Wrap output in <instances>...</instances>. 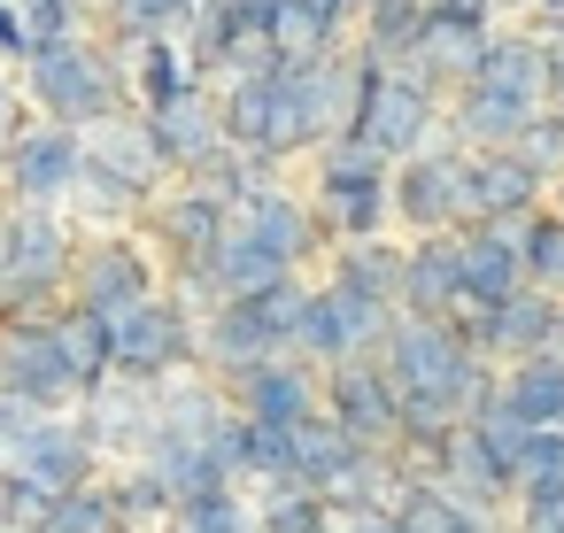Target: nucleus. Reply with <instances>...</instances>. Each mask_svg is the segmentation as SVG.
<instances>
[{
    "mask_svg": "<svg viewBox=\"0 0 564 533\" xmlns=\"http://www.w3.org/2000/svg\"><path fill=\"white\" fill-rule=\"evenodd\" d=\"M495 9H502V17H525V9H533V0H495Z\"/></svg>",
    "mask_w": 564,
    "mask_h": 533,
    "instance_id": "8fccbe9b",
    "label": "nucleus"
},
{
    "mask_svg": "<svg viewBox=\"0 0 564 533\" xmlns=\"http://www.w3.org/2000/svg\"><path fill=\"white\" fill-rule=\"evenodd\" d=\"M163 294V271H155V255L140 248V240H124V232H94V240H78V263H70V302L78 309H94V317H132L140 302H155Z\"/></svg>",
    "mask_w": 564,
    "mask_h": 533,
    "instance_id": "9d476101",
    "label": "nucleus"
},
{
    "mask_svg": "<svg viewBox=\"0 0 564 533\" xmlns=\"http://www.w3.org/2000/svg\"><path fill=\"white\" fill-rule=\"evenodd\" d=\"M256 533H263V525H256Z\"/></svg>",
    "mask_w": 564,
    "mask_h": 533,
    "instance_id": "603ef678",
    "label": "nucleus"
},
{
    "mask_svg": "<svg viewBox=\"0 0 564 533\" xmlns=\"http://www.w3.org/2000/svg\"><path fill=\"white\" fill-rule=\"evenodd\" d=\"M47 487H32V479H17V471H0V525H24V533H40V518H47Z\"/></svg>",
    "mask_w": 564,
    "mask_h": 533,
    "instance_id": "79ce46f5",
    "label": "nucleus"
},
{
    "mask_svg": "<svg viewBox=\"0 0 564 533\" xmlns=\"http://www.w3.org/2000/svg\"><path fill=\"white\" fill-rule=\"evenodd\" d=\"M510 533H564V494H549V502H510Z\"/></svg>",
    "mask_w": 564,
    "mask_h": 533,
    "instance_id": "37998d69",
    "label": "nucleus"
},
{
    "mask_svg": "<svg viewBox=\"0 0 564 533\" xmlns=\"http://www.w3.org/2000/svg\"><path fill=\"white\" fill-rule=\"evenodd\" d=\"M302 302H310V279H279V286H256V294H232L202 317V371L217 387H232L240 371L271 363V356H294V325H302Z\"/></svg>",
    "mask_w": 564,
    "mask_h": 533,
    "instance_id": "39448f33",
    "label": "nucleus"
},
{
    "mask_svg": "<svg viewBox=\"0 0 564 533\" xmlns=\"http://www.w3.org/2000/svg\"><path fill=\"white\" fill-rule=\"evenodd\" d=\"M148 232H155V255L171 263V271H186V263H209L217 248H225V232H232V209L217 202V194H202V186H171L155 209H148Z\"/></svg>",
    "mask_w": 564,
    "mask_h": 533,
    "instance_id": "6ab92c4d",
    "label": "nucleus"
},
{
    "mask_svg": "<svg viewBox=\"0 0 564 533\" xmlns=\"http://www.w3.org/2000/svg\"><path fill=\"white\" fill-rule=\"evenodd\" d=\"M549 209H556V217H564V178H556V186H549Z\"/></svg>",
    "mask_w": 564,
    "mask_h": 533,
    "instance_id": "3c124183",
    "label": "nucleus"
},
{
    "mask_svg": "<svg viewBox=\"0 0 564 533\" xmlns=\"http://www.w3.org/2000/svg\"><path fill=\"white\" fill-rule=\"evenodd\" d=\"M456 271H464V309H495L525 286L518 263V225H456Z\"/></svg>",
    "mask_w": 564,
    "mask_h": 533,
    "instance_id": "5701e85b",
    "label": "nucleus"
},
{
    "mask_svg": "<svg viewBox=\"0 0 564 533\" xmlns=\"http://www.w3.org/2000/svg\"><path fill=\"white\" fill-rule=\"evenodd\" d=\"M256 525L263 533H333V502L310 487H263L256 494Z\"/></svg>",
    "mask_w": 564,
    "mask_h": 533,
    "instance_id": "e433bc0d",
    "label": "nucleus"
},
{
    "mask_svg": "<svg viewBox=\"0 0 564 533\" xmlns=\"http://www.w3.org/2000/svg\"><path fill=\"white\" fill-rule=\"evenodd\" d=\"M294 356H302V363H317V371H333V363L364 356V348H356V325H348V309L333 302V286H325V279H310V302H302V325H294Z\"/></svg>",
    "mask_w": 564,
    "mask_h": 533,
    "instance_id": "c85d7f7f",
    "label": "nucleus"
},
{
    "mask_svg": "<svg viewBox=\"0 0 564 533\" xmlns=\"http://www.w3.org/2000/svg\"><path fill=\"white\" fill-rule=\"evenodd\" d=\"M78 225L63 209L9 202L0 209V294H70Z\"/></svg>",
    "mask_w": 564,
    "mask_h": 533,
    "instance_id": "1a4fd4ad",
    "label": "nucleus"
},
{
    "mask_svg": "<svg viewBox=\"0 0 564 533\" xmlns=\"http://www.w3.org/2000/svg\"><path fill=\"white\" fill-rule=\"evenodd\" d=\"M148 132H155V148H163V163H171V178H186V171H202L217 148H225V117H217V94L202 86V94H186V101H171V109H155L148 117Z\"/></svg>",
    "mask_w": 564,
    "mask_h": 533,
    "instance_id": "393cba45",
    "label": "nucleus"
},
{
    "mask_svg": "<svg viewBox=\"0 0 564 533\" xmlns=\"http://www.w3.org/2000/svg\"><path fill=\"white\" fill-rule=\"evenodd\" d=\"M9 471L32 479V487H47V494H70V487H94V479H101V440L86 433L78 410H63L47 433H32V440L9 456Z\"/></svg>",
    "mask_w": 564,
    "mask_h": 533,
    "instance_id": "aec40b11",
    "label": "nucleus"
},
{
    "mask_svg": "<svg viewBox=\"0 0 564 533\" xmlns=\"http://www.w3.org/2000/svg\"><path fill=\"white\" fill-rule=\"evenodd\" d=\"M502 402L541 433V425H564V356H518L502 363Z\"/></svg>",
    "mask_w": 564,
    "mask_h": 533,
    "instance_id": "c756f323",
    "label": "nucleus"
},
{
    "mask_svg": "<svg viewBox=\"0 0 564 533\" xmlns=\"http://www.w3.org/2000/svg\"><path fill=\"white\" fill-rule=\"evenodd\" d=\"M518 263H525V286H541V294L564 302V217L549 202L518 225Z\"/></svg>",
    "mask_w": 564,
    "mask_h": 533,
    "instance_id": "2f4dec72",
    "label": "nucleus"
},
{
    "mask_svg": "<svg viewBox=\"0 0 564 533\" xmlns=\"http://www.w3.org/2000/svg\"><path fill=\"white\" fill-rule=\"evenodd\" d=\"M325 417H333L348 440H364V448H394L402 394H394L387 363H379V356H348V363H333V371H325Z\"/></svg>",
    "mask_w": 564,
    "mask_h": 533,
    "instance_id": "2eb2a0df",
    "label": "nucleus"
},
{
    "mask_svg": "<svg viewBox=\"0 0 564 533\" xmlns=\"http://www.w3.org/2000/svg\"><path fill=\"white\" fill-rule=\"evenodd\" d=\"M510 479H518V502H549V494H564V433H556V425L525 433Z\"/></svg>",
    "mask_w": 564,
    "mask_h": 533,
    "instance_id": "4c0bfd02",
    "label": "nucleus"
},
{
    "mask_svg": "<svg viewBox=\"0 0 564 533\" xmlns=\"http://www.w3.org/2000/svg\"><path fill=\"white\" fill-rule=\"evenodd\" d=\"M163 194H171V163H163V148H155V132H148L140 109H124V117H109V124L86 132V171H78V194L70 202L94 225L148 217Z\"/></svg>",
    "mask_w": 564,
    "mask_h": 533,
    "instance_id": "7ed1b4c3",
    "label": "nucleus"
},
{
    "mask_svg": "<svg viewBox=\"0 0 564 533\" xmlns=\"http://www.w3.org/2000/svg\"><path fill=\"white\" fill-rule=\"evenodd\" d=\"M525 17H533V24H564V0H533Z\"/></svg>",
    "mask_w": 564,
    "mask_h": 533,
    "instance_id": "09e8293b",
    "label": "nucleus"
},
{
    "mask_svg": "<svg viewBox=\"0 0 564 533\" xmlns=\"http://www.w3.org/2000/svg\"><path fill=\"white\" fill-rule=\"evenodd\" d=\"M549 109V47L533 40V24H495L471 78L448 94L441 140H456L464 155L479 148H518V132Z\"/></svg>",
    "mask_w": 564,
    "mask_h": 533,
    "instance_id": "f257e3e1",
    "label": "nucleus"
},
{
    "mask_svg": "<svg viewBox=\"0 0 564 533\" xmlns=\"http://www.w3.org/2000/svg\"><path fill=\"white\" fill-rule=\"evenodd\" d=\"M310 209L325 225V240H387L394 232V163L364 140H325L310 155Z\"/></svg>",
    "mask_w": 564,
    "mask_h": 533,
    "instance_id": "20e7f679",
    "label": "nucleus"
},
{
    "mask_svg": "<svg viewBox=\"0 0 564 533\" xmlns=\"http://www.w3.org/2000/svg\"><path fill=\"white\" fill-rule=\"evenodd\" d=\"M163 533H256V494L248 487H217V494H194L171 510Z\"/></svg>",
    "mask_w": 564,
    "mask_h": 533,
    "instance_id": "c9c22d12",
    "label": "nucleus"
},
{
    "mask_svg": "<svg viewBox=\"0 0 564 533\" xmlns=\"http://www.w3.org/2000/svg\"><path fill=\"white\" fill-rule=\"evenodd\" d=\"M24 132V101H17V86H9V70H0V148H9Z\"/></svg>",
    "mask_w": 564,
    "mask_h": 533,
    "instance_id": "49530a36",
    "label": "nucleus"
},
{
    "mask_svg": "<svg viewBox=\"0 0 564 533\" xmlns=\"http://www.w3.org/2000/svg\"><path fill=\"white\" fill-rule=\"evenodd\" d=\"M533 24V17H525ZM533 40L549 47V109H564V24H533Z\"/></svg>",
    "mask_w": 564,
    "mask_h": 533,
    "instance_id": "c03bdc74",
    "label": "nucleus"
},
{
    "mask_svg": "<svg viewBox=\"0 0 564 533\" xmlns=\"http://www.w3.org/2000/svg\"><path fill=\"white\" fill-rule=\"evenodd\" d=\"M464 309V271H456V232L410 240L402 255V317H456Z\"/></svg>",
    "mask_w": 564,
    "mask_h": 533,
    "instance_id": "bb28decb",
    "label": "nucleus"
},
{
    "mask_svg": "<svg viewBox=\"0 0 564 533\" xmlns=\"http://www.w3.org/2000/svg\"><path fill=\"white\" fill-rule=\"evenodd\" d=\"M556 325H564V302L556 294H541V286H518L510 302H495V309H456V333L471 340V356L479 363H518V356H549V340H556Z\"/></svg>",
    "mask_w": 564,
    "mask_h": 533,
    "instance_id": "ddd939ff",
    "label": "nucleus"
},
{
    "mask_svg": "<svg viewBox=\"0 0 564 533\" xmlns=\"http://www.w3.org/2000/svg\"><path fill=\"white\" fill-rule=\"evenodd\" d=\"M232 225L279 263V271H317L325 255H333V240H325V225H317V209H310V194H294V186H271V194H256L248 209H232Z\"/></svg>",
    "mask_w": 564,
    "mask_h": 533,
    "instance_id": "4468645a",
    "label": "nucleus"
},
{
    "mask_svg": "<svg viewBox=\"0 0 564 533\" xmlns=\"http://www.w3.org/2000/svg\"><path fill=\"white\" fill-rule=\"evenodd\" d=\"M340 533H402V518H394V510H379V518H348Z\"/></svg>",
    "mask_w": 564,
    "mask_h": 533,
    "instance_id": "de8ad7c7",
    "label": "nucleus"
},
{
    "mask_svg": "<svg viewBox=\"0 0 564 533\" xmlns=\"http://www.w3.org/2000/svg\"><path fill=\"white\" fill-rule=\"evenodd\" d=\"M271 47H279V63H317V55L348 47V24L325 17L317 0H279L271 9Z\"/></svg>",
    "mask_w": 564,
    "mask_h": 533,
    "instance_id": "7c9ffc66",
    "label": "nucleus"
},
{
    "mask_svg": "<svg viewBox=\"0 0 564 533\" xmlns=\"http://www.w3.org/2000/svg\"><path fill=\"white\" fill-rule=\"evenodd\" d=\"M225 402L256 425H310V417H325V371L302 356H271V363L240 371L225 387Z\"/></svg>",
    "mask_w": 564,
    "mask_h": 533,
    "instance_id": "f3484780",
    "label": "nucleus"
},
{
    "mask_svg": "<svg viewBox=\"0 0 564 533\" xmlns=\"http://www.w3.org/2000/svg\"><path fill=\"white\" fill-rule=\"evenodd\" d=\"M24 101L47 117V124H70V132H94L109 117H124V70L117 55L86 47V40H55L24 63Z\"/></svg>",
    "mask_w": 564,
    "mask_h": 533,
    "instance_id": "0eeeda50",
    "label": "nucleus"
},
{
    "mask_svg": "<svg viewBox=\"0 0 564 533\" xmlns=\"http://www.w3.org/2000/svg\"><path fill=\"white\" fill-rule=\"evenodd\" d=\"M0 63H24V17H17V0H0Z\"/></svg>",
    "mask_w": 564,
    "mask_h": 533,
    "instance_id": "a18cd8bd",
    "label": "nucleus"
},
{
    "mask_svg": "<svg viewBox=\"0 0 564 533\" xmlns=\"http://www.w3.org/2000/svg\"><path fill=\"white\" fill-rule=\"evenodd\" d=\"M433 487H441L448 502H464V510H487V518H510V502H518L510 464H502L471 425L448 433V448H441V464H433Z\"/></svg>",
    "mask_w": 564,
    "mask_h": 533,
    "instance_id": "412c9836",
    "label": "nucleus"
},
{
    "mask_svg": "<svg viewBox=\"0 0 564 533\" xmlns=\"http://www.w3.org/2000/svg\"><path fill=\"white\" fill-rule=\"evenodd\" d=\"M117 40H186L202 0H94Z\"/></svg>",
    "mask_w": 564,
    "mask_h": 533,
    "instance_id": "473e14b6",
    "label": "nucleus"
},
{
    "mask_svg": "<svg viewBox=\"0 0 564 533\" xmlns=\"http://www.w3.org/2000/svg\"><path fill=\"white\" fill-rule=\"evenodd\" d=\"M17 17H24V63L55 40H78V17H86V0H17Z\"/></svg>",
    "mask_w": 564,
    "mask_h": 533,
    "instance_id": "58836bf2",
    "label": "nucleus"
},
{
    "mask_svg": "<svg viewBox=\"0 0 564 533\" xmlns=\"http://www.w3.org/2000/svg\"><path fill=\"white\" fill-rule=\"evenodd\" d=\"M402 255H410L402 232H387V240H340V248L325 255V286L402 309Z\"/></svg>",
    "mask_w": 564,
    "mask_h": 533,
    "instance_id": "a878e982",
    "label": "nucleus"
},
{
    "mask_svg": "<svg viewBox=\"0 0 564 533\" xmlns=\"http://www.w3.org/2000/svg\"><path fill=\"white\" fill-rule=\"evenodd\" d=\"M464 225V148L433 140L425 155L394 163V232L402 240H433Z\"/></svg>",
    "mask_w": 564,
    "mask_h": 533,
    "instance_id": "f8f14e48",
    "label": "nucleus"
},
{
    "mask_svg": "<svg viewBox=\"0 0 564 533\" xmlns=\"http://www.w3.org/2000/svg\"><path fill=\"white\" fill-rule=\"evenodd\" d=\"M63 410H47V402H24V394H0V456H17L32 433H47Z\"/></svg>",
    "mask_w": 564,
    "mask_h": 533,
    "instance_id": "a19ab883",
    "label": "nucleus"
},
{
    "mask_svg": "<svg viewBox=\"0 0 564 533\" xmlns=\"http://www.w3.org/2000/svg\"><path fill=\"white\" fill-rule=\"evenodd\" d=\"M448 117V86H433L417 63H371L356 47V109H348V140L379 148L387 163H410L441 140Z\"/></svg>",
    "mask_w": 564,
    "mask_h": 533,
    "instance_id": "f03ea898",
    "label": "nucleus"
},
{
    "mask_svg": "<svg viewBox=\"0 0 564 533\" xmlns=\"http://www.w3.org/2000/svg\"><path fill=\"white\" fill-rule=\"evenodd\" d=\"M117 333V379H140V387H171L186 371H202V317L163 286L155 302H140L132 317L109 325Z\"/></svg>",
    "mask_w": 564,
    "mask_h": 533,
    "instance_id": "6e6552de",
    "label": "nucleus"
},
{
    "mask_svg": "<svg viewBox=\"0 0 564 533\" xmlns=\"http://www.w3.org/2000/svg\"><path fill=\"white\" fill-rule=\"evenodd\" d=\"M425 0H364V17H356V47L371 63H417L425 47Z\"/></svg>",
    "mask_w": 564,
    "mask_h": 533,
    "instance_id": "cd10ccee",
    "label": "nucleus"
},
{
    "mask_svg": "<svg viewBox=\"0 0 564 533\" xmlns=\"http://www.w3.org/2000/svg\"><path fill=\"white\" fill-rule=\"evenodd\" d=\"M348 109H356V47H333L317 63H279V78H271V155L279 163L317 155L325 140L348 132Z\"/></svg>",
    "mask_w": 564,
    "mask_h": 533,
    "instance_id": "423d86ee",
    "label": "nucleus"
},
{
    "mask_svg": "<svg viewBox=\"0 0 564 533\" xmlns=\"http://www.w3.org/2000/svg\"><path fill=\"white\" fill-rule=\"evenodd\" d=\"M518 155H525V163L556 186V178H564V109H541V117L518 132Z\"/></svg>",
    "mask_w": 564,
    "mask_h": 533,
    "instance_id": "ea45409f",
    "label": "nucleus"
},
{
    "mask_svg": "<svg viewBox=\"0 0 564 533\" xmlns=\"http://www.w3.org/2000/svg\"><path fill=\"white\" fill-rule=\"evenodd\" d=\"M78 171H86V132L32 117V124L9 140V155H0V194H9V202H32V209H63V202L78 194Z\"/></svg>",
    "mask_w": 564,
    "mask_h": 533,
    "instance_id": "9b49d317",
    "label": "nucleus"
},
{
    "mask_svg": "<svg viewBox=\"0 0 564 533\" xmlns=\"http://www.w3.org/2000/svg\"><path fill=\"white\" fill-rule=\"evenodd\" d=\"M78 417H86V433L101 440V456H148V440H155V417H163V387H140V379H109V387H94L86 402H78Z\"/></svg>",
    "mask_w": 564,
    "mask_h": 533,
    "instance_id": "4be33fe9",
    "label": "nucleus"
},
{
    "mask_svg": "<svg viewBox=\"0 0 564 533\" xmlns=\"http://www.w3.org/2000/svg\"><path fill=\"white\" fill-rule=\"evenodd\" d=\"M109 494H117V510H124V525L140 533V525H171V510H178V494H171V479L140 456V464H124L117 479H109Z\"/></svg>",
    "mask_w": 564,
    "mask_h": 533,
    "instance_id": "f704fd0d",
    "label": "nucleus"
},
{
    "mask_svg": "<svg viewBox=\"0 0 564 533\" xmlns=\"http://www.w3.org/2000/svg\"><path fill=\"white\" fill-rule=\"evenodd\" d=\"M40 533H132V525H124V510H117L109 479H94V487L55 494V502H47V518H40Z\"/></svg>",
    "mask_w": 564,
    "mask_h": 533,
    "instance_id": "72a5a7b5",
    "label": "nucleus"
},
{
    "mask_svg": "<svg viewBox=\"0 0 564 533\" xmlns=\"http://www.w3.org/2000/svg\"><path fill=\"white\" fill-rule=\"evenodd\" d=\"M117 70H124V94L140 101V117H155V109L202 94V78H194V63H186V40H124V47H117Z\"/></svg>",
    "mask_w": 564,
    "mask_h": 533,
    "instance_id": "b1692460",
    "label": "nucleus"
},
{
    "mask_svg": "<svg viewBox=\"0 0 564 533\" xmlns=\"http://www.w3.org/2000/svg\"><path fill=\"white\" fill-rule=\"evenodd\" d=\"M541 202H549V178L518 148L464 155V225H525Z\"/></svg>",
    "mask_w": 564,
    "mask_h": 533,
    "instance_id": "dca6fc26",
    "label": "nucleus"
},
{
    "mask_svg": "<svg viewBox=\"0 0 564 533\" xmlns=\"http://www.w3.org/2000/svg\"><path fill=\"white\" fill-rule=\"evenodd\" d=\"M0 394H24V402H47V410H78L86 402V379L63 356L55 325L47 333H0Z\"/></svg>",
    "mask_w": 564,
    "mask_h": 533,
    "instance_id": "a211bd4d",
    "label": "nucleus"
}]
</instances>
